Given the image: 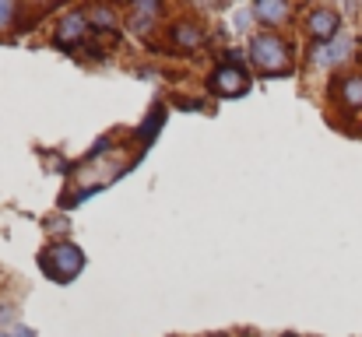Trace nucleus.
I'll return each instance as SVG.
<instances>
[{
  "label": "nucleus",
  "mask_w": 362,
  "mask_h": 337,
  "mask_svg": "<svg viewBox=\"0 0 362 337\" xmlns=\"http://www.w3.org/2000/svg\"><path fill=\"white\" fill-rule=\"evenodd\" d=\"M349 53H352V39H334V42H317L313 46V64L317 67H334V64H341V60H349Z\"/></svg>",
  "instance_id": "5"
},
{
  "label": "nucleus",
  "mask_w": 362,
  "mask_h": 337,
  "mask_svg": "<svg viewBox=\"0 0 362 337\" xmlns=\"http://www.w3.org/2000/svg\"><path fill=\"white\" fill-rule=\"evenodd\" d=\"M110 148H113V141H110V137H103V141L92 148V158H95V155H103V151H110Z\"/></svg>",
  "instance_id": "15"
},
{
  "label": "nucleus",
  "mask_w": 362,
  "mask_h": 337,
  "mask_svg": "<svg viewBox=\"0 0 362 337\" xmlns=\"http://www.w3.org/2000/svg\"><path fill=\"white\" fill-rule=\"evenodd\" d=\"M173 39H176V46H183V49H194V46H201V28H194V25H176V32H173Z\"/></svg>",
  "instance_id": "9"
},
{
  "label": "nucleus",
  "mask_w": 362,
  "mask_h": 337,
  "mask_svg": "<svg viewBox=\"0 0 362 337\" xmlns=\"http://www.w3.org/2000/svg\"><path fill=\"white\" fill-rule=\"evenodd\" d=\"M39 267H42L46 278H53L57 285H67V281H74V278L81 274L85 253H81L74 242H57V246H49V249L39 256Z\"/></svg>",
  "instance_id": "2"
},
{
  "label": "nucleus",
  "mask_w": 362,
  "mask_h": 337,
  "mask_svg": "<svg viewBox=\"0 0 362 337\" xmlns=\"http://www.w3.org/2000/svg\"><path fill=\"white\" fill-rule=\"evenodd\" d=\"M14 334L18 337H35V331H28V327H14Z\"/></svg>",
  "instance_id": "16"
},
{
  "label": "nucleus",
  "mask_w": 362,
  "mask_h": 337,
  "mask_svg": "<svg viewBox=\"0 0 362 337\" xmlns=\"http://www.w3.org/2000/svg\"><path fill=\"white\" fill-rule=\"evenodd\" d=\"M306 28H310V35H313L317 42H334V39H338V28H341V18H338V11H331V7H317V11L310 14Z\"/></svg>",
  "instance_id": "4"
},
{
  "label": "nucleus",
  "mask_w": 362,
  "mask_h": 337,
  "mask_svg": "<svg viewBox=\"0 0 362 337\" xmlns=\"http://www.w3.org/2000/svg\"><path fill=\"white\" fill-rule=\"evenodd\" d=\"M0 337H18L14 331H0Z\"/></svg>",
  "instance_id": "17"
},
{
  "label": "nucleus",
  "mask_w": 362,
  "mask_h": 337,
  "mask_svg": "<svg viewBox=\"0 0 362 337\" xmlns=\"http://www.w3.org/2000/svg\"><path fill=\"white\" fill-rule=\"evenodd\" d=\"M92 25H103V28H113L117 21H113V14H110L106 7H95V11H92Z\"/></svg>",
  "instance_id": "11"
},
{
  "label": "nucleus",
  "mask_w": 362,
  "mask_h": 337,
  "mask_svg": "<svg viewBox=\"0 0 362 337\" xmlns=\"http://www.w3.org/2000/svg\"><path fill=\"white\" fill-rule=\"evenodd\" d=\"M85 32H88V14H85V11H71V14H64L60 25H57V39H60V46L78 42Z\"/></svg>",
  "instance_id": "6"
},
{
  "label": "nucleus",
  "mask_w": 362,
  "mask_h": 337,
  "mask_svg": "<svg viewBox=\"0 0 362 337\" xmlns=\"http://www.w3.org/2000/svg\"><path fill=\"white\" fill-rule=\"evenodd\" d=\"M250 57H253V64L260 67V74L281 78V74L292 71V42H285L281 35H271V32L257 35V39L250 42Z\"/></svg>",
  "instance_id": "1"
},
{
  "label": "nucleus",
  "mask_w": 362,
  "mask_h": 337,
  "mask_svg": "<svg viewBox=\"0 0 362 337\" xmlns=\"http://www.w3.org/2000/svg\"><path fill=\"white\" fill-rule=\"evenodd\" d=\"M341 99L349 110H362V74H352L341 81Z\"/></svg>",
  "instance_id": "8"
},
{
  "label": "nucleus",
  "mask_w": 362,
  "mask_h": 337,
  "mask_svg": "<svg viewBox=\"0 0 362 337\" xmlns=\"http://www.w3.org/2000/svg\"><path fill=\"white\" fill-rule=\"evenodd\" d=\"M134 11L151 18V14H158V4H155V0H141V4H134Z\"/></svg>",
  "instance_id": "14"
},
{
  "label": "nucleus",
  "mask_w": 362,
  "mask_h": 337,
  "mask_svg": "<svg viewBox=\"0 0 362 337\" xmlns=\"http://www.w3.org/2000/svg\"><path fill=\"white\" fill-rule=\"evenodd\" d=\"M162 123H165V110L158 106V110H151V119H144V123H141V130H137V137H141V141L148 144V141H151V137L158 134V126H162Z\"/></svg>",
  "instance_id": "10"
},
{
  "label": "nucleus",
  "mask_w": 362,
  "mask_h": 337,
  "mask_svg": "<svg viewBox=\"0 0 362 337\" xmlns=\"http://www.w3.org/2000/svg\"><path fill=\"white\" fill-rule=\"evenodd\" d=\"M250 21H253V7H250V11H236V14H233V25H236V32L250 28Z\"/></svg>",
  "instance_id": "12"
},
{
  "label": "nucleus",
  "mask_w": 362,
  "mask_h": 337,
  "mask_svg": "<svg viewBox=\"0 0 362 337\" xmlns=\"http://www.w3.org/2000/svg\"><path fill=\"white\" fill-rule=\"evenodd\" d=\"M285 337H296V334H285Z\"/></svg>",
  "instance_id": "18"
},
{
  "label": "nucleus",
  "mask_w": 362,
  "mask_h": 337,
  "mask_svg": "<svg viewBox=\"0 0 362 337\" xmlns=\"http://www.w3.org/2000/svg\"><path fill=\"white\" fill-rule=\"evenodd\" d=\"M11 21H14V4L0 0V28H4V25H11Z\"/></svg>",
  "instance_id": "13"
},
{
  "label": "nucleus",
  "mask_w": 362,
  "mask_h": 337,
  "mask_svg": "<svg viewBox=\"0 0 362 337\" xmlns=\"http://www.w3.org/2000/svg\"><path fill=\"white\" fill-rule=\"evenodd\" d=\"M253 18H260V21H281V18H288V4L257 0V4H253Z\"/></svg>",
  "instance_id": "7"
},
{
  "label": "nucleus",
  "mask_w": 362,
  "mask_h": 337,
  "mask_svg": "<svg viewBox=\"0 0 362 337\" xmlns=\"http://www.w3.org/2000/svg\"><path fill=\"white\" fill-rule=\"evenodd\" d=\"M208 88H211L215 95H222V99H233V95H243V92L250 88V81H246L243 67L222 64V67H215V71H211V78H208Z\"/></svg>",
  "instance_id": "3"
}]
</instances>
